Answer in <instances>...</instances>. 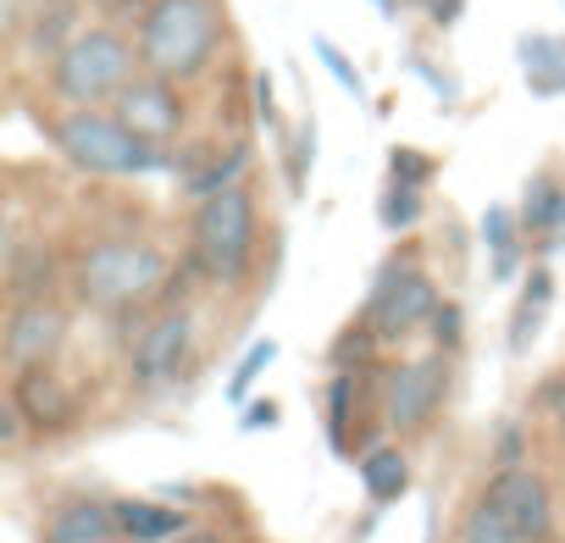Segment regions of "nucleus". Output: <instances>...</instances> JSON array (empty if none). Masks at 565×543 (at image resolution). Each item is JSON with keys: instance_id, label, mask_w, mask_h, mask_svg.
Returning a JSON list of instances; mask_svg holds the SVG:
<instances>
[{"instance_id": "1", "label": "nucleus", "mask_w": 565, "mask_h": 543, "mask_svg": "<svg viewBox=\"0 0 565 543\" xmlns=\"http://www.w3.org/2000/svg\"><path fill=\"white\" fill-rule=\"evenodd\" d=\"M222 45V18L211 0H156L139 23V62L150 78H194Z\"/></svg>"}, {"instance_id": "2", "label": "nucleus", "mask_w": 565, "mask_h": 543, "mask_svg": "<svg viewBox=\"0 0 565 543\" xmlns=\"http://www.w3.org/2000/svg\"><path fill=\"white\" fill-rule=\"evenodd\" d=\"M56 145L89 178H150V172H167V150L139 139L117 111H67L56 123Z\"/></svg>"}, {"instance_id": "3", "label": "nucleus", "mask_w": 565, "mask_h": 543, "mask_svg": "<svg viewBox=\"0 0 565 543\" xmlns=\"http://www.w3.org/2000/svg\"><path fill=\"white\" fill-rule=\"evenodd\" d=\"M134 84V51L122 34L111 29H84L62 45L56 67H51V89L73 106V111H100L106 100H117Z\"/></svg>"}, {"instance_id": "4", "label": "nucleus", "mask_w": 565, "mask_h": 543, "mask_svg": "<svg viewBox=\"0 0 565 543\" xmlns=\"http://www.w3.org/2000/svg\"><path fill=\"white\" fill-rule=\"evenodd\" d=\"M167 278V255L139 238H106L78 260V295L100 311H122L145 295H156Z\"/></svg>"}, {"instance_id": "5", "label": "nucleus", "mask_w": 565, "mask_h": 543, "mask_svg": "<svg viewBox=\"0 0 565 543\" xmlns=\"http://www.w3.org/2000/svg\"><path fill=\"white\" fill-rule=\"evenodd\" d=\"M249 249H255V200H249V189L233 183V189L200 200V216H194V260H200L205 278H216V284H244Z\"/></svg>"}, {"instance_id": "6", "label": "nucleus", "mask_w": 565, "mask_h": 543, "mask_svg": "<svg viewBox=\"0 0 565 543\" xmlns=\"http://www.w3.org/2000/svg\"><path fill=\"white\" fill-rule=\"evenodd\" d=\"M438 289H433V278L422 266H411V260H388L383 272H377V284H372V300H366V328L383 339V344H394V339H411V333H422V328H433V317H438Z\"/></svg>"}, {"instance_id": "7", "label": "nucleus", "mask_w": 565, "mask_h": 543, "mask_svg": "<svg viewBox=\"0 0 565 543\" xmlns=\"http://www.w3.org/2000/svg\"><path fill=\"white\" fill-rule=\"evenodd\" d=\"M482 499L521 532V543H548V537H554V499H548V482H543L537 471L504 466V471L488 482Z\"/></svg>"}, {"instance_id": "8", "label": "nucleus", "mask_w": 565, "mask_h": 543, "mask_svg": "<svg viewBox=\"0 0 565 543\" xmlns=\"http://www.w3.org/2000/svg\"><path fill=\"white\" fill-rule=\"evenodd\" d=\"M444 388H449V366H444V355L405 361V366L388 377V422H394L399 433H422V427L438 416Z\"/></svg>"}, {"instance_id": "9", "label": "nucleus", "mask_w": 565, "mask_h": 543, "mask_svg": "<svg viewBox=\"0 0 565 543\" xmlns=\"http://www.w3.org/2000/svg\"><path fill=\"white\" fill-rule=\"evenodd\" d=\"M67 339V311L51 306V300H23L7 322V361L18 372H34V366H51V355L62 350Z\"/></svg>"}, {"instance_id": "10", "label": "nucleus", "mask_w": 565, "mask_h": 543, "mask_svg": "<svg viewBox=\"0 0 565 543\" xmlns=\"http://www.w3.org/2000/svg\"><path fill=\"white\" fill-rule=\"evenodd\" d=\"M189 350H194V322H189V311H167V317H156V322L145 328V339L134 344L128 366H134V377H139L145 388H156V383H172V377L183 372Z\"/></svg>"}, {"instance_id": "11", "label": "nucleus", "mask_w": 565, "mask_h": 543, "mask_svg": "<svg viewBox=\"0 0 565 543\" xmlns=\"http://www.w3.org/2000/svg\"><path fill=\"white\" fill-rule=\"evenodd\" d=\"M111 111H117L139 139H150V145H167V139L183 128V100L172 95L167 78H134V84L111 100Z\"/></svg>"}, {"instance_id": "12", "label": "nucleus", "mask_w": 565, "mask_h": 543, "mask_svg": "<svg viewBox=\"0 0 565 543\" xmlns=\"http://www.w3.org/2000/svg\"><path fill=\"white\" fill-rule=\"evenodd\" d=\"M12 405L23 411V422L29 427H40V433H56V427H67L73 422V388L51 372V366H34V372H18V388H12Z\"/></svg>"}, {"instance_id": "13", "label": "nucleus", "mask_w": 565, "mask_h": 543, "mask_svg": "<svg viewBox=\"0 0 565 543\" xmlns=\"http://www.w3.org/2000/svg\"><path fill=\"white\" fill-rule=\"evenodd\" d=\"M117 504H100V499H73L51 515L45 526V543H117Z\"/></svg>"}, {"instance_id": "14", "label": "nucleus", "mask_w": 565, "mask_h": 543, "mask_svg": "<svg viewBox=\"0 0 565 543\" xmlns=\"http://www.w3.org/2000/svg\"><path fill=\"white\" fill-rule=\"evenodd\" d=\"M117 532L128 543H172L189 532V515L156 499H117Z\"/></svg>"}, {"instance_id": "15", "label": "nucleus", "mask_w": 565, "mask_h": 543, "mask_svg": "<svg viewBox=\"0 0 565 543\" xmlns=\"http://www.w3.org/2000/svg\"><path fill=\"white\" fill-rule=\"evenodd\" d=\"M515 62L532 95H565V40L559 34H526L515 45Z\"/></svg>"}, {"instance_id": "16", "label": "nucleus", "mask_w": 565, "mask_h": 543, "mask_svg": "<svg viewBox=\"0 0 565 543\" xmlns=\"http://www.w3.org/2000/svg\"><path fill=\"white\" fill-rule=\"evenodd\" d=\"M548 300H554L548 266H532V278H526V289H521V306H515V317H510V355H526V350H532V339H537L543 322H548Z\"/></svg>"}, {"instance_id": "17", "label": "nucleus", "mask_w": 565, "mask_h": 543, "mask_svg": "<svg viewBox=\"0 0 565 543\" xmlns=\"http://www.w3.org/2000/svg\"><path fill=\"white\" fill-rule=\"evenodd\" d=\"M554 227H565V189L548 172H537L521 194V233H554Z\"/></svg>"}, {"instance_id": "18", "label": "nucleus", "mask_w": 565, "mask_h": 543, "mask_svg": "<svg viewBox=\"0 0 565 543\" xmlns=\"http://www.w3.org/2000/svg\"><path fill=\"white\" fill-rule=\"evenodd\" d=\"M361 482H366V493L377 499V504H388V499H399L405 488H411V460L399 455V449H366V460H361Z\"/></svg>"}, {"instance_id": "19", "label": "nucleus", "mask_w": 565, "mask_h": 543, "mask_svg": "<svg viewBox=\"0 0 565 543\" xmlns=\"http://www.w3.org/2000/svg\"><path fill=\"white\" fill-rule=\"evenodd\" d=\"M482 238L493 244V284H510L515 266H521V249H515V222L504 205H488L482 211Z\"/></svg>"}, {"instance_id": "20", "label": "nucleus", "mask_w": 565, "mask_h": 543, "mask_svg": "<svg viewBox=\"0 0 565 543\" xmlns=\"http://www.w3.org/2000/svg\"><path fill=\"white\" fill-rule=\"evenodd\" d=\"M460 543H521V532H515L488 499H477V504L460 515Z\"/></svg>"}, {"instance_id": "21", "label": "nucleus", "mask_w": 565, "mask_h": 543, "mask_svg": "<svg viewBox=\"0 0 565 543\" xmlns=\"http://www.w3.org/2000/svg\"><path fill=\"white\" fill-rule=\"evenodd\" d=\"M51 249H18L12 255V266H7V278H12V289L23 295V300H45V284H51Z\"/></svg>"}, {"instance_id": "22", "label": "nucleus", "mask_w": 565, "mask_h": 543, "mask_svg": "<svg viewBox=\"0 0 565 543\" xmlns=\"http://www.w3.org/2000/svg\"><path fill=\"white\" fill-rule=\"evenodd\" d=\"M377 216H383V227H388V233L416 227V222H422V189H411V183H388V189H383Z\"/></svg>"}, {"instance_id": "23", "label": "nucleus", "mask_w": 565, "mask_h": 543, "mask_svg": "<svg viewBox=\"0 0 565 543\" xmlns=\"http://www.w3.org/2000/svg\"><path fill=\"white\" fill-rule=\"evenodd\" d=\"M271 361H277V339H255V344H249V355H244V361L233 366V377H227V400H233V405H244V400H249V383H255Z\"/></svg>"}, {"instance_id": "24", "label": "nucleus", "mask_w": 565, "mask_h": 543, "mask_svg": "<svg viewBox=\"0 0 565 543\" xmlns=\"http://www.w3.org/2000/svg\"><path fill=\"white\" fill-rule=\"evenodd\" d=\"M244 161H249V150H244V145H233V150H227V161H211V167H205V172H194L183 189H189V194H200V200H211V194L233 189V178H238V167H244Z\"/></svg>"}, {"instance_id": "25", "label": "nucleus", "mask_w": 565, "mask_h": 543, "mask_svg": "<svg viewBox=\"0 0 565 543\" xmlns=\"http://www.w3.org/2000/svg\"><path fill=\"white\" fill-rule=\"evenodd\" d=\"M311 51L322 56V67L339 78V89H344V95H355V100L366 95V78H361V67H355V62H350V56H344V51L328 40V34H317V40H311Z\"/></svg>"}, {"instance_id": "26", "label": "nucleus", "mask_w": 565, "mask_h": 543, "mask_svg": "<svg viewBox=\"0 0 565 543\" xmlns=\"http://www.w3.org/2000/svg\"><path fill=\"white\" fill-rule=\"evenodd\" d=\"M311 161H317V117H306V123L295 128V145H289V189H295V194H306Z\"/></svg>"}, {"instance_id": "27", "label": "nucleus", "mask_w": 565, "mask_h": 543, "mask_svg": "<svg viewBox=\"0 0 565 543\" xmlns=\"http://www.w3.org/2000/svg\"><path fill=\"white\" fill-rule=\"evenodd\" d=\"M388 167H394V183H411V189H422L427 183V172H433V156H422V150H388Z\"/></svg>"}, {"instance_id": "28", "label": "nucleus", "mask_w": 565, "mask_h": 543, "mask_svg": "<svg viewBox=\"0 0 565 543\" xmlns=\"http://www.w3.org/2000/svg\"><path fill=\"white\" fill-rule=\"evenodd\" d=\"M433 339H438V350H455V344H460V306H455V300L438 306V317H433Z\"/></svg>"}, {"instance_id": "29", "label": "nucleus", "mask_w": 565, "mask_h": 543, "mask_svg": "<svg viewBox=\"0 0 565 543\" xmlns=\"http://www.w3.org/2000/svg\"><path fill=\"white\" fill-rule=\"evenodd\" d=\"M255 111H260L266 128H282V117H277V95H271V78H266V73H255Z\"/></svg>"}, {"instance_id": "30", "label": "nucleus", "mask_w": 565, "mask_h": 543, "mask_svg": "<svg viewBox=\"0 0 565 543\" xmlns=\"http://www.w3.org/2000/svg\"><path fill=\"white\" fill-rule=\"evenodd\" d=\"M350 394H355V377H339L333 383V444H344V411H350Z\"/></svg>"}, {"instance_id": "31", "label": "nucleus", "mask_w": 565, "mask_h": 543, "mask_svg": "<svg viewBox=\"0 0 565 543\" xmlns=\"http://www.w3.org/2000/svg\"><path fill=\"white\" fill-rule=\"evenodd\" d=\"M271 422H277V405H271V400L244 411V433H255V427H271Z\"/></svg>"}, {"instance_id": "32", "label": "nucleus", "mask_w": 565, "mask_h": 543, "mask_svg": "<svg viewBox=\"0 0 565 543\" xmlns=\"http://www.w3.org/2000/svg\"><path fill=\"white\" fill-rule=\"evenodd\" d=\"M433 18L438 23H455L460 18V0H433Z\"/></svg>"}, {"instance_id": "33", "label": "nucleus", "mask_w": 565, "mask_h": 543, "mask_svg": "<svg viewBox=\"0 0 565 543\" xmlns=\"http://www.w3.org/2000/svg\"><path fill=\"white\" fill-rule=\"evenodd\" d=\"M172 543H222V537H216V532H205V526H189V532H183V537H172Z\"/></svg>"}, {"instance_id": "34", "label": "nucleus", "mask_w": 565, "mask_h": 543, "mask_svg": "<svg viewBox=\"0 0 565 543\" xmlns=\"http://www.w3.org/2000/svg\"><path fill=\"white\" fill-rule=\"evenodd\" d=\"M377 12H383V18H394L399 7H394V0H377Z\"/></svg>"}]
</instances>
